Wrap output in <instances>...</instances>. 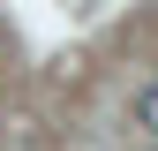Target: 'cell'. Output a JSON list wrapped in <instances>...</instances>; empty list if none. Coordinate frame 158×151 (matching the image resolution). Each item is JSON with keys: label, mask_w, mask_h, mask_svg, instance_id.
<instances>
[{"label": "cell", "mask_w": 158, "mask_h": 151, "mask_svg": "<svg viewBox=\"0 0 158 151\" xmlns=\"http://www.w3.org/2000/svg\"><path fill=\"white\" fill-rule=\"evenodd\" d=\"M135 121L158 136V83H143V91H135Z\"/></svg>", "instance_id": "6da1fadb"}]
</instances>
